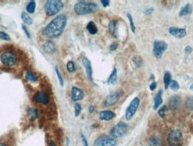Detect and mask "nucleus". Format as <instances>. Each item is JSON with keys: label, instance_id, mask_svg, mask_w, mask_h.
<instances>
[{"label": "nucleus", "instance_id": "5", "mask_svg": "<svg viewBox=\"0 0 193 146\" xmlns=\"http://www.w3.org/2000/svg\"><path fill=\"white\" fill-rule=\"evenodd\" d=\"M128 129V126L127 124L124 123V122H120L117 125H115L113 128L110 131V135L113 138H118L123 136L126 133Z\"/></svg>", "mask_w": 193, "mask_h": 146}, {"label": "nucleus", "instance_id": "3", "mask_svg": "<svg viewBox=\"0 0 193 146\" xmlns=\"http://www.w3.org/2000/svg\"><path fill=\"white\" fill-rule=\"evenodd\" d=\"M64 7V3L60 0H48L45 4V12L48 16H53L58 14Z\"/></svg>", "mask_w": 193, "mask_h": 146}, {"label": "nucleus", "instance_id": "47", "mask_svg": "<svg viewBox=\"0 0 193 146\" xmlns=\"http://www.w3.org/2000/svg\"><path fill=\"white\" fill-rule=\"evenodd\" d=\"M191 90H192L193 91V84H191Z\"/></svg>", "mask_w": 193, "mask_h": 146}, {"label": "nucleus", "instance_id": "40", "mask_svg": "<svg viewBox=\"0 0 193 146\" xmlns=\"http://www.w3.org/2000/svg\"><path fill=\"white\" fill-rule=\"evenodd\" d=\"M156 86H157L156 82H152L151 84H150V86H149V88H150V90H151V91H154V90L156 89Z\"/></svg>", "mask_w": 193, "mask_h": 146}, {"label": "nucleus", "instance_id": "4", "mask_svg": "<svg viewBox=\"0 0 193 146\" xmlns=\"http://www.w3.org/2000/svg\"><path fill=\"white\" fill-rule=\"evenodd\" d=\"M0 60L6 67H14L17 62L16 55L12 51H5L1 54Z\"/></svg>", "mask_w": 193, "mask_h": 146}, {"label": "nucleus", "instance_id": "19", "mask_svg": "<svg viewBox=\"0 0 193 146\" xmlns=\"http://www.w3.org/2000/svg\"><path fill=\"white\" fill-rule=\"evenodd\" d=\"M162 93H163V92L162 91H159L158 92V93L157 94L156 96V98H155V103H154V110H157L158 109V107H159L160 105L162 104L163 102V99H162Z\"/></svg>", "mask_w": 193, "mask_h": 146}, {"label": "nucleus", "instance_id": "30", "mask_svg": "<svg viewBox=\"0 0 193 146\" xmlns=\"http://www.w3.org/2000/svg\"><path fill=\"white\" fill-rule=\"evenodd\" d=\"M149 146H161V142H160L159 139L157 138H154L150 141V144Z\"/></svg>", "mask_w": 193, "mask_h": 146}, {"label": "nucleus", "instance_id": "43", "mask_svg": "<svg viewBox=\"0 0 193 146\" xmlns=\"http://www.w3.org/2000/svg\"><path fill=\"white\" fill-rule=\"evenodd\" d=\"M152 11H153V9H149V10H147V12H145V14L146 15H149L150 13H152Z\"/></svg>", "mask_w": 193, "mask_h": 146}, {"label": "nucleus", "instance_id": "21", "mask_svg": "<svg viewBox=\"0 0 193 146\" xmlns=\"http://www.w3.org/2000/svg\"><path fill=\"white\" fill-rule=\"evenodd\" d=\"M87 30L90 34H96L98 32V27L94 22H90L87 25Z\"/></svg>", "mask_w": 193, "mask_h": 146}, {"label": "nucleus", "instance_id": "32", "mask_svg": "<svg viewBox=\"0 0 193 146\" xmlns=\"http://www.w3.org/2000/svg\"><path fill=\"white\" fill-rule=\"evenodd\" d=\"M74 111H75V117H78L80 114H81V111H82V107L81 105L78 103H76L74 105Z\"/></svg>", "mask_w": 193, "mask_h": 146}, {"label": "nucleus", "instance_id": "20", "mask_svg": "<svg viewBox=\"0 0 193 146\" xmlns=\"http://www.w3.org/2000/svg\"><path fill=\"white\" fill-rule=\"evenodd\" d=\"M191 13V6L190 4H187L185 6H183L182 10L180 11L179 13V15L180 16H184V15H190Z\"/></svg>", "mask_w": 193, "mask_h": 146}, {"label": "nucleus", "instance_id": "29", "mask_svg": "<svg viewBox=\"0 0 193 146\" xmlns=\"http://www.w3.org/2000/svg\"><path fill=\"white\" fill-rule=\"evenodd\" d=\"M170 88L173 90V91H177L179 88H180V85L178 84V83H177L175 80H173V81H171V83H170Z\"/></svg>", "mask_w": 193, "mask_h": 146}, {"label": "nucleus", "instance_id": "41", "mask_svg": "<svg viewBox=\"0 0 193 146\" xmlns=\"http://www.w3.org/2000/svg\"><path fill=\"white\" fill-rule=\"evenodd\" d=\"M82 143H83L84 146H89V144H88V142H87L86 138L84 137V135H82Z\"/></svg>", "mask_w": 193, "mask_h": 146}, {"label": "nucleus", "instance_id": "11", "mask_svg": "<svg viewBox=\"0 0 193 146\" xmlns=\"http://www.w3.org/2000/svg\"><path fill=\"white\" fill-rule=\"evenodd\" d=\"M35 101L38 103L46 105V104L48 103L49 98H48V95L47 94L46 92H37L36 95H35Z\"/></svg>", "mask_w": 193, "mask_h": 146}, {"label": "nucleus", "instance_id": "8", "mask_svg": "<svg viewBox=\"0 0 193 146\" xmlns=\"http://www.w3.org/2000/svg\"><path fill=\"white\" fill-rule=\"evenodd\" d=\"M167 43L162 41H157L154 43L153 48V54L157 58H160L163 56V53L167 49Z\"/></svg>", "mask_w": 193, "mask_h": 146}, {"label": "nucleus", "instance_id": "2", "mask_svg": "<svg viewBox=\"0 0 193 146\" xmlns=\"http://www.w3.org/2000/svg\"><path fill=\"white\" fill-rule=\"evenodd\" d=\"M99 8L98 5L94 2H87V1H79L74 6V11L79 15H85L89 14H92Z\"/></svg>", "mask_w": 193, "mask_h": 146}, {"label": "nucleus", "instance_id": "9", "mask_svg": "<svg viewBox=\"0 0 193 146\" xmlns=\"http://www.w3.org/2000/svg\"><path fill=\"white\" fill-rule=\"evenodd\" d=\"M115 144H116V142L114 138L106 136V135L98 138L94 143V146H115Z\"/></svg>", "mask_w": 193, "mask_h": 146}, {"label": "nucleus", "instance_id": "46", "mask_svg": "<svg viewBox=\"0 0 193 146\" xmlns=\"http://www.w3.org/2000/svg\"><path fill=\"white\" fill-rule=\"evenodd\" d=\"M0 146H6L5 144H3V143H0Z\"/></svg>", "mask_w": 193, "mask_h": 146}, {"label": "nucleus", "instance_id": "34", "mask_svg": "<svg viewBox=\"0 0 193 146\" xmlns=\"http://www.w3.org/2000/svg\"><path fill=\"white\" fill-rule=\"evenodd\" d=\"M0 39L5 41H10V36L4 32H0Z\"/></svg>", "mask_w": 193, "mask_h": 146}, {"label": "nucleus", "instance_id": "22", "mask_svg": "<svg viewBox=\"0 0 193 146\" xmlns=\"http://www.w3.org/2000/svg\"><path fill=\"white\" fill-rule=\"evenodd\" d=\"M116 78H117V71H116V68H114L113 69V72H112L111 75H110L108 80H107V83H108V84H115Z\"/></svg>", "mask_w": 193, "mask_h": 146}, {"label": "nucleus", "instance_id": "37", "mask_svg": "<svg viewBox=\"0 0 193 146\" xmlns=\"http://www.w3.org/2000/svg\"><path fill=\"white\" fill-rule=\"evenodd\" d=\"M116 49H117V44H116V43H113V44L110 46V50H111V51H115Z\"/></svg>", "mask_w": 193, "mask_h": 146}, {"label": "nucleus", "instance_id": "1", "mask_svg": "<svg viewBox=\"0 0 193 146\" xmlns=\"http://www.w3.org/2000/svg\"><path fill=\"white\" fill-rule=\"evenodd\" d=\"M67 23V18L65 15H61L53 19L43 30V35L48 39L57 38L63 33Z\"/></svg>", "mask_w": 193, "mask_h": 146}, {"label": "nucleus", "instance_id": "44", "mask_svg": "<svg viewBox=\"0 0 193 146\" xmlns=\"http://www.w3.org/2000/svg\"><path fill=\"white\" fill-rule=\"evenodd\" d=\"M49 146H57V144H56L54 142H50V143H49Z\"/></svg>", "mask_w": 193, "mask_h": 146}, {"label": "nucleus", "instance_id": "15", "mask_svg": "<svg viewBox=\"0 0 193 146\" xmlns=\"http://www.w3.org/2000/svg\"><path fill=\"white\" fill-rule=\"evenodd\" d=\"M82 63H83L84 67H85V70H86V73H87V75L88 77L90 78V81H92V67H91V63L90 61L87 58H84L82 59Z\"/></svg>", "mask_w": 193, "mask_h": 146}, {"label": "nucleus", "instance_id": "23", "mask_svg": "<svg viewBox=\"0 0 193 146\" xmlns=\"http://www.w3.org/2000/svg\"><path fill=\"white\" fill-rule=\"evenodd\" d=\"M22 20L23 21V23L25 24H27V25H31L32 24V19H31V17L27 13H25V12L22 13Z\"/></svg>", "mask_w": 193, "mask_h": 146}, {"label": "nucleus", "instance_id": "18", "mask_svg": "<svg viewBox=\"0 0 193 146\" xmlns=\"http://www.w3.org/2000/svg\"><path fill=\"white\" fill-rule=\"evenodd\" d=\"M109 32L114 37L117 38V22L111 21L109 24Z\"/></svg>", "mask_w": 193, "mask_h": 146}, {"label": "nucleus", "instance_id": "36", "mask_svg": "<svg viewBox=\"0 0 193 146\" xmlns=\"http://www.w3.org/2000/svg\"><path fill=\"white\" fill-rule=\"evenodd\" d=\"M29 115L30 116H31V118H38V111L36 110H31L30 111H29Z\"/></svg>", "mask_w": 193, "mask_h": 146}, {"label": "nucleus", "instance_id": "16", "mask_svg": "<svg viewBox=\"0 0 193 146\" xmlns=\"http://www.w3.org/2000/svg\"><path fill=\"white\" fill-rule=\"evenodd\" d=\"M115 114L114 112L110 111V110H103L99 114L101 120L105 121H109L111 119H113L115 118Z\"/></svg>", "mask_w": 193, "mask_h": 146}, {"label": "nucleus", "instance_id": "33", "mask_svg": "<svg viewBox=\"0 0 193 146\" xmlns=\"http://www.w3.org/2000/svg\"><path fill=\"white\" fill-rule=\"evenodd\" d=\"M127 17L129 19L130 21V24H131V27H132V32H135V26H134V23H133V20H132V17L130 14H127Z\"/></svg>", "mask_w": 193, "mask_h": 146}, {"label": "nucleus", "instance_id": "6", "mask_svg": "<svg viewBox=\"0 0 193 146\" xmlns=\"http://www.w3.org/2000/svg\"><path fill=\"white\" fill-rule=\"evenodd\" d=\"M183 140V133L180 130H173L168 135V143L170 146H178Z\"/></svg>", "mask_w": 193, "mask_h": 146}, {"label": "nucleus", "instance_id": "39", "mask_svg": "<svg viewBox=\"0 0 193 146\" xmlns=\"http://www.w3.org/2000/svg\"><path fill=\"white\" fill-rule=\"evenodd\" d=\"M23 30L25 32V34L28 36V38H31V34H30V32H29V31H28V29L26 28V26H23Z\"/></svg>", "mask_w": 193, "mask_h": 146}, {"label": "nucleus", "instance_id": "35", "mask_svg": "<svg viewBox=\"0 0 193 146\" xmlns=\"http://www.w3.org/2000/svg\"><path fill=\"white\" fill-rule=\"evenodd\" d=\"M56 73H57V77H58L59 82H60V84L63 86L64 85V80H63V77H62V75H61V74H60V72H59V70L57 67H56Z\"/></svg>", "mask_w": 193, "mask_h": 146}, {"label": "nucleus", "instance_id": "27", "mask_svg": "<svg viewBox=\"0 0 193 146\" xmlns=\"http://www.w3.org/2000/svg\"><path fill=\"white\" fill-rule=\"evenodd\" d=\"M66 68H67L68 72H70V73H73L75 70V66H74L73 61H69L68 62L67 65H66Z\"/></svg>", "mask_w": 193, "mask_h": 146}, {"label": "nucleus", "instance_id": "25", "mask_svg": "<svg viewBox=\"0 0 193 146\" xmlns=\"http://www.w3.org/2000/svg\"><path fill=\"white\" fill-rule=\"evenodd\" d=\"M35 9H36V2L35 1H30L26 6L27 12L30 13V14H33L35 12Z\"/></svg>", "mask_w": 193, "mask_h": 146}, {"label": "nucleus", "instance_id": "13", "mask_svg": "<svg viewBox=\"0 0 193 146\" xmlns=\"http://www.w3.org/2000/svg\"><path fill=\"white\" fill-rule=\"evenodd\" d=\"M169 32L171 35L176 37L178 39H181V38H183L186 35V30L185 29H179L176 27H171L169 29Z\"/></svg>", "mask_w": 193, "mask_h": 146}, {"label": "nucleus", "instance_id": "7", "mask_svg": "<svg viewBox=\"0 0 193 146\" xmlns=\"http://www.w3.org/2000/svg\"><path fill=\"white\" fill-rule=\"evenodd\" d=\"M140 106V99L139 98H134L132 102L130 103L129 107L127 108L125 113V118L127 120H131L132 118V117L135 115V113L137 111L138 108Z\"/></svg>", "mask_w": 193, "mask_h": 146}, {"label": "nucleus", "instance_id": "38", "mask_svg": "<svg viewBox=\"0 0 193 146\" xmlns=\"http://www.w3.org/2000/svg\"><path fill=\"white\" fill-rule=\"evenodd\" d=\"M101 3H102V5H103V6H109V3L110 1L108 0H101Z\"/></svg>", "mask_w": 193, "mask_h": 146}, {"label": "nucleus", "instance_id": "31", "mask_svg": "<svg viewBox=\"0 0 193 146\" xmlns=\"http://www.w3.org/2000/svg\"><path fill=\"white\" fill-rule=\"evenodd\" d=\"M166 110H167V107H166V106H164V107H162L159 110H158V114H159V116L161 117V118H165Z\"/></svg>", "mask_w": 193, "mask_h": 146}, {"label": "nucleus", "instance_id": "28", "mask_svg": "<svg viewBox=\"0 0 193 146\" xmlns=\"http://www.w3.org/2000/svg\"><path fill=\"white\" fill-rule=\"evenodd\" d=\"M186 107L190 110H193V96L190 97L187 101H186Z\"/></svg>", "mask_w": 193, "mask_h": 146}, {"label": "nucleus", "instance_id": "26", "mask_svg": "<svg viewBox=\"0 0 193 146\" xmlns=\"http://www.w3.org/2000/svg\"><path fill=\"white\" fill-rule=\"evenodd\" d=\"M25 77H26V79L28 80V81H30V82H32V83H36V82L38 81L37 76L34 75L32 72H31V71H27V72H26Z\"/></svg>", "mask_w": 193, "mask_h": 146}, {"label": "nucleus", "instance_id": "24", "mask_svg": "<svg viewBox=\"0 0 193 146\" xmlns=\"http://www.w3.org/2000/svg\"><path fill=\"white\" fill-rule=\"evenodd\" d=\"M171 81H172V76H171L170 72H166L165 75H164V83H165V88L166 89H167L169 87Z\"/></svg>", "mask_w": 193, "mask_h": 146}, {"label": "nucleus", "instance_id": "12", "mask_svg": "<svg viewBox=\"0 0 193 146\" xmlns=\"http://www.w3.org/2000/svg\"><path fill=\"white\" fill-rule=\"evenodd\" d=\"M84 97L83 92L77 88V87H73L72 88V100L73 101H81L82 100Z\"/></svg>", "mask_w": 193, "mask_h": 146}, {"label": "nucleus", "instance_id": "14", "mask_svg": "<svg viewBox=\"0 0 193 146\" xmlns=\"http://www.w3.org/2000/svg\"><path fill=\"white\" fill-rule=\"evenodd\" d=\"M181 105V98L179 96H174L169 101V108L172 110H176Z\"/></svg>", "mask_w": 193, "mask_h": 146}, {"label": "nucleus", "instance_id": "42", "mask_svg": "<svg viewBox=\"0 0 193 146\" xmlns=\"http://www.w3.org/2000/svg\"><path fill=\"white\" fill-rule=\"evenodd\" d=\"M185 51H186L187 54H189V53H191V49L190 48V46H188V47L185 49Z\"/></svg>", "mask_w": 193, "mask_h": 146}, {"label": "nucleus", "instance_id": "45", "mask_svg": "<svg viewBox=\"0 0 193 146\" xmlns=\"http://www.w3.org/2000/svg\"><path fill=\"white\" fill-rule=\"evenodd\" d=\"M93 110H94V107H93V106H90V112H92Z\"/></svg>", "mask_w": 193, "mask_h": 146}, {"label": "nucleus", "instance_id": "10", "mask_svg": "<svg viewBox=\"0 0 193 146\" xmlns=\"http://www.w3.org/2000/svg\"><path fill=\"white\" fill-rule=\"evenodd\" d=\"M122 94H123V92H120V91H117V92H115L111 93V94L108 95V96L106 98V100H105V101H104V105L107 106V107H109V106L115 105V104L118 101H119V99L121 98Z\"/></svg>", "mask_w": 193, "mask_h": 146}, {"label": "nucleus", "instance_id": "17", "mask_svg": "<svg viewBox=\"0 0 193 146\" xmlns=\"http://www.w3.org/2000/svg\"><path fill=\"white\" fill-rule=\"evenodd\" d=\"M44 49L45 51L48 54H53L54 52L56 51V45L54 44V42H52L51 41H48L44 43Z\"/></svg>", "mask_w": 193, "mask_h": 146}]
</instances>
